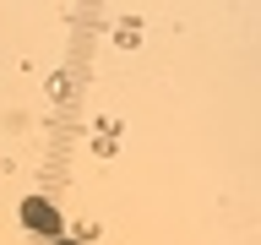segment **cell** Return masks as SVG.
<instances>
[{"label":"cell","instance_id":"cell-1","mask_svg":"<svg viewBox=\"0 0 261 245\" xmlns=\"http://www.w3.org/2000/svg\"><path fill=\"white\" fill-rule=\"evenodd\" d=\"M22 224L38 229V234H55V229H60V218H55V207H49V202L28 196V202H22Z\"/></svg>","mask_w":261,"mask_h":245},{"label":"cell","instance_id":"cell-2","mask_svg":"<svg viewBox=\"0 0 261 245\" xmlns=\"http://www.w3.org/2000/svg\"><path fill=\"white\" fill-rule=\"evenodd\" d=\"M60 245H71V240H60Z\"/></svg>","mask_w":261,"mask_h":245}]
</instances>
